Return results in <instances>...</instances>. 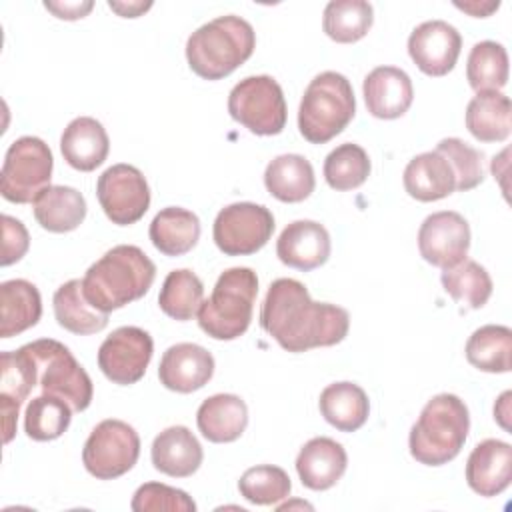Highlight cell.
I'll use <instances>...</instances> for the list:
<instances>
[{"label": "cell", "instance_id": "obj_1", "mask_svg": "<svg viewBox=\"0 0 512 512\" xmlns=\"http://www.w3.org/2000/svg\"><path fill=\"white\" fill-rule=\"evenodd\" d=\"M260 326L284 350L306 352L342 342L350 328V316L342 306L314 302L302 282L278 278L268 286L260 308Z\"/></svg>", "mask_w": 512, "mask_h": 512}, {"label": "cell", "instance_id": "obj_2", "mask_svg": "<svg viewBox=\"0 0 512 512\" xmlns=\"http://www.w3.org/2000/svg\"><path fill=\"white\" fill-rule=\"evenodd\" d=\"M156 278L154 262L132 244H118L96 260L82 278L84 298L100 312L140 300Z\"/></svg>", "mask_w": 512, "mask_h": 512}, {"label": "cell", "instance_id": "obj_3", "mask_svg": "<svg viewBox=\"0 0 512 512\" xmlns=\"http://www.w3.org/2000/svg\"><path fill=\"white\" fill-rule=\"evenodd\" d=\"M256 48L252 24L240 16H218L188 36L186 60L204 80H222L242 66Z\"/></svg>", "mask_w": 512, "mask_h": 512}, {"label": "cell", "instance_id": "obj_4", "mask_svg": "<svg viewBox=\"0 0 512 512\" xmlns=\"http://www.w3.org/2000/svg\"><path fill=\"white\" fill-rule=\"evenodd\" d=\"M470 430V414L464 400L456 394H436L430 398L414 426L410 428L408 448L416 462L442 466L454 460Z\"/></svg>", "mask_w": 512, "mask_h": 512}, {"label": "cell", "instance_id": "obj_5", "mask_svg": "<svg viewBox=\"0 0 512 512\" xmlns=\"http://www.w3.org/2000/svg\"><path fill=\"white\" fill-rule=\"evenodd\" d=\"M258 294V276L252 268L234 266L224 270L210 294L198 308V326L214 340L240 338L254 312Z\"/></svg>", "mask_w": 512, "mask_h": 512}, {"label": "cell", "instance_id": "obj_6", "mask_svg": "<svg viewBox=\"0 0 512 512\" xmlns=\"http://www.w3.org/2000/svg\"><path fill=\"white\" fill-rule=\"evenodd\" d=\"M356 114L350 80L334 70L310 80L298 108V130L312 144H326L338 136Z\"/></svg>", "mask_w": 512, "mask_h": 512}, {"label": "cell", "instance_id": "obj_7", "mask_svg": "<svg viewBox=\"0 0 512 512\" xmlns=\"http://www.w3.org/2000/svg\"><path fill=\"white\" fill-rule=\"evenodd\" d=\"M24 348L34 360L42 394L66 400L74 412L90 406L94 396L92 380L68 346L52 338H40L24 344Z\"/></svg>", "mask_w": 512, "mask_h": 512}, {"label": "cell", "instance_id": "obj_8", "mask_svg": "<svg viewBox=\"0 0 512 512\" xmlns=\"http://www.w3.org/2000/svg\"><path fill=\"white\" fill-rule=\"evenodd\" d=\"M54 158L48 144L38 136L16 138L4 156L0 172V194L14 204L34 202L50 186Z\"/></svg>", "mask_w": 512, "mask_h": 512}, {"label": "cell", "instance_id": "obj_9", "mask_svg": "<svg viewBox=\"0 0 512 512\" xmlns=\"http://www.w3.org/2000/svg\"><path fill=\"white\" fill-rule=\"evenodd\" d=\"M228 112L256 136L280 134L288 114L280 84L266 74L242 78L228 94Z\"/></svg>", "mask_w": 512, "mask_h": 512}, {"label": "cell", "instance_id": "obj_10", "mask_svg": "<svg viewBox=\"0 0 512 512\" xmlns=\"http://www.w3.org/2000/svg\"><path fill=\"white\" fill-rule=\"evenodd\" d=\"M140 436L124 420L106 418L90 432L82 448V464L98 480H114L134 468Z\"/></svg>", "mask_w": 512, "mask_h": 512}, {"label": "cell", "instance_id": "obj_11", "mask_svg": "<svg viewBox=\"0 0 512 512\" xmlns=\"http://www.w3.org/2000/svg\"><path fill=\"white\" fill-rule=\"evenodd\" d=\"M274 232L272 212L254 202L224 206L214 220L212 238L226 256H248L266 246Z\"/></svg>", "mask_w": 512, "mask_h": 512}, {"label": "cell", "instance_id": "obj_12", "mask_svg": "<svg viewBox=\"0 0 512 512\" xmlns=\"http://www.w3.org/2000/svg\"><path fill=\"white\" fill-rule=\"evenodd\" d=\"M96 198L112 224L130 226L150 208V186L136 166L114 164L98 176Z\"/></svg>", "mask_w": 512, "mask_h": 512}, {"label": "cell", "instance_id": "obj_13", "mask_svg": "<svg viewBox=\"0 0 512 512\" xmlns=\"http://www.w3.org/2000/svg\"><path fill=\"white\" fill-rule=\"evenodd\" d=\"M152 336L138 326H120L98 348V368L102 374L118 384H136L152 360Z\"/></svg>", "mask_w": 512, "mask_h": 512}, {"label": "cell", "instance_id": "obj_14", "mask_svg": "<svg viewBox=\"0 0 512 512\" xmlns=\"http://www.w3.org/2000/svg\"><path fill=\"white\" fill-rule=\"evenodd\" d=\"M470 248V226L454 210L434 212L424 218L418 230L420 256L438 268H450L462 262Z\"/></svg>", "mask_w": 512, "mask_h": 512}, {"label": "cell", "instance_id": "obj_15", "mask_svg": "<svg viewBox=\"0 0 512 512\" xmlns=\"http://www.w3.org/2000/svg\"><path fill=\"white\" fill-rule=\"evenodd\" d=\"M462 36L444 20H426L408 36V54L426 76H446L460 56Z\"/></svg>", "mask_w": 512, "mask_h": 512}, {"label": "cell", "instance_id": "obj_16", "mask_svg": "<svg viewBox=\"0 0 512 512\" xmlns=\"http://www.w3.org/2000/svg\"><path fill=\"white\" fill-rule=\"evenodd\" d=\"M34 386H38V376L28 350L24 346L18 350H4L0 354V410L4 444L14 438L20 406Z\"/></svg>", "mask_w": 512, "mask_h": 512}, {"label": "cell", "instance_id": "obj_17", "mask_svg": "<svg viewBox=\"0 0 512 512\" xmlns=\"http://www.w3.org/2000/svg\"><path fill=\"white\" fill-rule=\"evenodd\" d=\"M214 374L212 354L194 342H178L170 346L158 364L160 384L172 392L190 394L210 382Z\"/></svg>", "mask_w": 512, "mask_h": 512}, {"label": "cell", "instance_id": "obj_18", "mask_svg": "<svg viewBox=\"0 0 512 512\" xmlns=\"http://www.w3.org/2000/svg\"><path fill=\"white\" fill-rule=\"evenodd\" d=\"M512 480V446L504 440L486 438L474 446L466 460L468 486L484 496L492 498L502 494Z\"/></svg>", "mask_w": 512, "mask_h": 512}, {"label": "cell", "instance_id": "obj_19", "mask_svg": "<svg viewBox=\"0 0 512 512\" xmlns=\"http://www.w3.org/2000/svg\"><path fill=\"white\" fill-rule=\"evenodd\" d=\"M276 256L290 268L310 272L330 258V234L320 222L294 220L280 232Z\"/></svg>", "mask_w": 512, "mask_h": 512}, {"label": "cell", "instance_id": "obj_20", "mask_svg": "<svg viewBox=\"0 0 512 512\" xmlns=\"http://www.w3.org/2000/svg\"><path fill=\"white\" fill-rule=\"evenodd\" d=\"M362 94L368 112L380 120H394L408 112L414 100L410 76L396 66H378L364 78Z\"/></svg>", "mask_w": 512, "mask_h": 512}, {"label": "cell", "instance_id": "obj_21", "mask_svg": "<svg viewBox=\"0 0 512 512\" xmlns=\"http://www.w3.org/2000/svg\"><path fill=\"white\" fill-rule=\"evenodd\" d=\"M348 456L340 442L328 436L308 440L296 456V472L300 482L310 490L332 488L346 472Z\"/></svg>", "mask_w": 512, "mask_h": 512}, {"label": "cell", "instance_id": "obj_22", "mask_svg": "<svg viewBox=\"0 0 512 512\" xmlns=\"http://www.w3.org/2000/svg\"><path fill=\"white\" fill-rule=\"evenodd\" d=\"M60 152L74 170L92 172L108 158L110 140L96 118L78 116L64 128L60 136Z\"/></svg>", "mask_w": 512, "mask_h": 512}, {"label": "cell", "instance_id": "obj_23", "mask_svg": "<svg viewBox=\"0 0 512 512\" xmlns=\"http://www.w3.org/2000/svg\"><path fill=\"white\" fill-rule=\"evenodd\" d=\"M150 458L158 472L172 478H188L200 468L204 452L186 426H170L154 438Z\"/></svg>", "mask_w": 512, "mask_h": 512}, {"label": "cell", "instance_id": "obj_24", "mask_svg": "<svg viewBox=\"0 0 512 512\" xmlns=\"http://www.w3.org/2000/svg\"><path fill=\"white\" fill-rule=\"evenodd\" d=\"M404 190L420 202H434L456 190V176L444 154L438 150L414 156L402 174Z\"/></svg>", "mask_w": 512, "mask_h": 512}, {"label": "cell", "instance_id": "obj_25", "mask_svg": "<svg viewBox=\"0 0 512 512\" xmlns=\"http://www.w3.org/2000/svg\"><path fill=\"white\" fill-rule=\"evenodd\" d=\"M196 424L208 442H234L248 426V406L236 394H214L200 404Z\"/></svg>", "mask_w": 512, "mask_h": 512}, {"label": "cell", "instance_id": "obj_26", "mask_svg": "<svg viewBox=\"0 0 512 512\" xmlns=\"http://www.w3.org/2000/svg\"><path fill=\"white\" fill-rule=\"evenodd\" d=\"M42 316V298L38 288L14 278L0 284V338H12L38 324Z\"/></svg>", "mask_w": 512, "mask_h": 512}, {"label": "cell", "instance_id": "obj_27", "mask_svg": "<svg viewBox=\"0 0 512 512\" xmlns=\"http://www.w3.org/2000/svg\"><path fill=\"white\" fill-rule=\"evenodd\" d=\"M36 222L56 234L76 230L86 218V200L72 186H48L32 202Z\"/></svg>", "mask_w": 512, "mask_h": 512}, {"label": "cell", "instance_id": "obj_28", "mask_svg": "<svg viewBox=\"0 0 512 512\" xmlns=\"http://www.w3.org/2000/svg\"><path fill=\"white\" fill-rule=\"evenodd\" d=\"M318 408L324 420L340 432H356L370 414L366 392L354 382L328 384L318 398Z\"/></svg>", "mask_w": 512, "mask_h": 512}, {"label": "cell", "instance_id": "obj_29", "mask_svg": "<svg viewBox=\"0 0 512 512\" xmlns=\"http://www.w3.org/2000/svg\"><path fill=\"white\" fill-rule=\"evenodd\" d=\"M264 186L280 202H302L314 192V168L300 154H280L268 162Z\"/></svg>", "mask_w": 512, "mask_h": 512}, {"label": "cell", "instance_id": "obj_30", "mask_svg": "<svg viewBox=\"0 0 512 512\" xmlns=\"http://www.w3.org/2000/svg\"><path fill=\"white\" fill-rule=\"evenodd\" d=\"M148 236L164 256H182L198 244L200 220L186 208L168 206L152 218Z\"/></svg>", "mask_w": 512, "mask_h": 512}, {"label": "cell", "instance_id": "obj_31", "mask_svg": "<svg viewBox=\"0 0 512 512\" xmlns=\"http://www.w3.org/2000/svg\"><path fill=\"white\" fill-rule=\"evenodd\" d=\"M52 306H54L56 322L72 334L88 336V334L102 332L108 326V314L96 310L84 298L82 280L78 278H72L56 288Z\"/></svg>", "mask_w": 512, "mask_h": 512}, {"label": "cell", "instance_id": "obj_32", "mask_svg": "<svg viewBox=\"0 0 512 512\" xmlns=\"http://www.w3.org/2000/svg\"><path fill=\"white\" fill-rule=\"evenodd\" d=\"M512 102L502 92H478L466 106V128L480 142H504L512 128Z\"/></svg>", "mask_w": 512, "mask_h": 512}, {"label": "cell", "instance_id": "obj_33", "mask_svg": "<svg viewBox=\"0 0 512 512\" xmlns=\"http://www.w3.org/2000/svg\"><path fill=\"white\" fill-rule=\"evenodd\" d=\"M466 360L490 374L510 372L512 368V330L500 324H486L472 332L466 342Z\"/></svg>", "mask_w": 512, "mask_h": 512}, {"label": "cell", "instance_id": "obj_34", "mask_svg": "<svg viewBox=\"0 0 512 512\" xmlns=\"http://www.w3.org/2000/svg\"><path fill=\"white\" fill-rule=\"evenodd\" d=\"M374 22V8L366 0H332L324 8L322 30L340 44L358 42Z\"/></svg>", "mask_w": 512, "mask_h": 512}, {"label": "cell", "instance_id": "obj_35", "mask_svg": "<svg viewBox=\"0 0 512 512\" xmlns=\"http://www.w3.org/2000/svg\"><path fill=\"white\" fill-rule=\"evenodd\" d=\"M202 300H204L202 280L188 268L168 272L158 294L160 310L178 322L192 320L198 314Z\"/></svg>", "mask_w": 512, "mask_h": 512}, {"label": "cell", "instance_id": "obj_36", "mask_svg": "<svg viewBox=\"0 0 512 512\" xmlns=\"http://www.w3.org/2000/svg\"><path fill=\"white\" fill-rule=\"evenodd\" d=\"M466 78L472 90L500 92L508 82V52L502 44L482 40L472 46L466 62Z\"/></svg>", "mask_w": 512, "mask_h": 512}, {"label": "cell", "instance_id": "obj_37", "mask_svg": "<svg viewBox=\"0 0 512 512\" xmlns=\"http://www.w3.org/2000/svg\"><path fill=\"white\" fill-rule=\"evenodd\" d=\"M442 288L466 308H482L492 294V278L476 260L464 258L462 262L444 268L440 274Z\"/></svg>", "mask_w": 512, "mask_h": 512}, {"label": "cell", "instance_id": "obj_38", "mask_svg": "<svg viewBox=\"0 0 512 512\" xmlns=\"http://www.w3.org/2000/svg\"><path fill=\"white\" fill-rule=\"evenodd\" d=\"M72 406L56 396L40 394L32 398L24 412V432L36 442L60 438L72 420Z\"/></svg>", "mask_w": 512, "mask_h": 512}, {"label": "cell", "instance_id": "obj_39", "mask_svg": "<svg viewBox=\"0 0 512 512\" xmlns=\"http://www.w3.org/2000/svg\"><path fill=\"white\" fill-rule=\"evenodd\" d=\"M370 158L358 144L344 142L324 160V178L332 190L346 192L362 186L370 176Z\"/></svg>", "mask_w": 512, "mask_h": 512}, {"label": "cell", "instance_id": "obj_40", "mask_svg": "<svg viewBox=\"0 0 512 512\" xmlns=\"http://www.w3.org/2000/svg\"><path fill=\"white\" fill-rule=\"evenodd\" d=\"M240 496H244L250 504L270 506L290 496L292 482L284 468L272 464H260L248 468L238 480Z\"/></svg>", "mask_w": 512, "mask_h": 512}, {"label": "cell", "instance_id": "obj_41", "mask_svg": "<svg viewBox=\"0 0 512 512\" xmlns=\"http://www.w3.org/2000/svg\"><path fill=\"white\" fill-rule=\"evenodd\" d=\"M436 150L446 156L456 176V190L468 192L484 180V154L460 138H444Z\"/></svg>", "mask_w": 512, "mask_h": 512}, {"label": "cell", "instance_id": "obj_42", "mask_svg": "<svg viewBox=\"0 0 512 512\" xmlns=\"http://www.w3.org/2000/svg\"><path fill=\"white\" fill-rule=\"evenodd\" d=\"M130 508L134 512H194L196 502L184 490L160 482H146L134 492Z\"/></svg>", "mask_w": 512, "mask_h": 512}, {"label": "cell", "instance_id": "obj_43", "mask_svg": "<svg viewBox=\"0 0 512 512\" xmlns=\"http://www.w3.org/2000/svg\"><path fill=\"white\" fill-rule=\"evenodd\" d=\"M2 266H10L18 262L30 248V234L26 226L8 214H2Z\"/></svg>", "mask_w": 512, "mask_h": 512}, {"label": "cell", "instance_id": "obj_44", "mask_svg": "<svg viewBox=\"0 0 512 512\" xmlns=\"http://www.w3.org/2000/svg\"><path fill=\"white\" fill-rule=\"evenodd\" d=\"M44 8L50 10L60 20H78L84 18L94 8V2H44Z\"/></svg>", "mask_w": 512, "mask_h": 512}, {"label": "cell", "instance_id": "obj_45", "mask_svg": "<svg viewBox=\"0 0 512 512\" xmlns=\"http://www.w3.org/2000/svg\"><path fill=\"white\" fill-rule=\"evenodd\" d=\"M108 6L114 10V12H118L120 16H124V18H136V16H140L142 12H146L150 6H152V2H108Z\"/></svg>", "mask_w": 512, "mask_h": 512}, {"label": "cell", "instance_id": "obj_46", "mask_svg": "<svg viewBox=\"0 0 512 512\" xmlns=\"http://www.w3.org/2000/svg\"><path fill=\"white\" fill-rule=\"evenodd\" d=\"M498 6H500V2H486V4H478V2H468V4H458L456 2V8H460V10H464V12H468V14H472V16H476V18H484V16H488L490 12H494V10H498Z\"/></svg>", "mask_w": 512, "mask_h": 512}, {"label": "cell", "instance_id": "obj_47", "mask_svg": "<svg viewBox=\"0 0 512 512\" xmlns=\"http://www.w3.org/2000/svg\"><path fill=\"white\" fill-rule=\"evenodd\" d=\"M510 392H504L500 398H498V402L494 404V418L500 422V426L502 428H506L508 430V422H506V418H508V400H510Z\"/></svg>", "mask_w": 512, "mask_h": 512}]
</instances>
